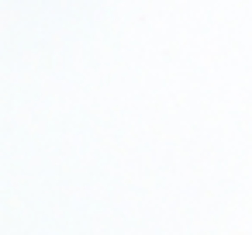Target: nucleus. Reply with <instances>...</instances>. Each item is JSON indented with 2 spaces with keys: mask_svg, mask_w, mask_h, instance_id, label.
Returning <instances> with one entry per match:
<instances>
[]
</instances>
